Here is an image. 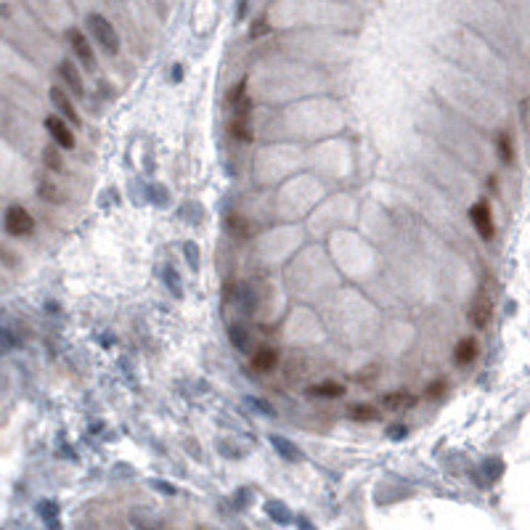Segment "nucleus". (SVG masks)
I'll return each instance as SVG.
<instances>
[{"label":"nucleus","mask_w":530,"mask_h":530,"mask_svg":"<svg viewBox=\"0 0 530 530\" xmlns=\"http://www.w3.org/2000/svg\"><path fill=\"white\" fill-rule=\"evenodd\" d=\"M88 29L93 32L96 43L104 48L109 56H117L119 53V35L117 29L112 26V22L101 16V13H88Z\"/></svg>","instance_id":"nucleus-1"},{"label":"nucleus","mask_w":530,"mask_h":530,"mask_svg":"<svg viewBox=\"0 0 530 530\" xmlns=\"http://www.w3.org/2000/svg\"><path fill=\"white\" fill-rule=\"evenodd\" d=\"M6 234L8 236H16V238H22V236H29L32 231H35V218L29 215V212L22 207V204H13V207H8V212H6Z\"/></svg>","instance_id":"nucleus-2"},{"label":"nucleus","mask_w":530,"mask_h":530,"mask_svg":"<svg viewBox=\"0 0 530 530\" xmlns=\"http://www.w3.org/2000/svg\"><path fill=\"white\" fill-rule=\"evenodd\" d=\"M66 40H69V48L75 51V56L85 64V69L93 72L96 69V53H93L91 43L85 38V32L77 29V26H72V29H66Z\"/></svg>","instance_id":"nucleus-3"},{"label":"nucleus","mask_w":530,"mask_h":530,"mask_svg":"<svg viewBox=\"0 0 530 530\" xmlns=\"http://www.w3.org/2000/svg\"><path fill=\"white\" fill-rule=\"evenodd\" d=\"M469 218H472V225H475V231L480 234V238L490 241L493 234H496V228H493V218H490L488 202H477L475 207L469 210Z\"/></svg>","instance_id":"nucleus-4"},{"label":"nucleus","mask_w":530,"mask_h":530,"mask_svg":"<svg viewBox=\"0 0 530 530\" xmlns=\"http://www.w3.org/2000/svg\"><path fill=\"white\" fill-rule=\"evenodd\" d=\"M45 130L51 132V138L61 146V149H66V151H69V149H75V132L66 128L61 117H56V114L45 117Z\"/></svg>","instance_id":"nucleus-5"},{"label":"nucleus","mask_w":530,"mask_h":530,"mask_svg":"<svg viewBox=\"0 0 530 530\" xmlns=\"http://www.w3.org/2000/svg\"><path fill=\"white\" fill-rule=\"evenodd\" d=\"M51 104L56 106V109H59V112H61V114H64V117L69 119L75 128H77V125H80V114H77V109H75V104L69 101V96L64 93V88L53 85V88H51Z\"/></svg>","instance_id":"nucleus-6"},{"label":"nucleus","mask_w":530,"mask_h":530,"mask_svg":"<svg viewBox=\"0 0 530 530\" xmlns=\"http://www.w3.org/2000/svg\"><path fill=\"white\" fill-rule=\"evenodd\" d=\"M59 77L64 80V88L66 91H72L75 96H82L85 93V88H82V75H80V69L72 61H61L59 64Z\"/></svg>","instance_id":"nucleus-7"},{"label":"nucleus","mask_w":530,"mask_h":530,"mask_svg":"<svg viewBox=\"0 0 530 530\" xmlns=\"http://www.w3.org/2000/svg\"><path fill=\"white\" fill-rule=\"evenodd\" d=\"M382 403L387 411H403V409H414L416 406V395H411L406 390H395V393H387L382 395Z\"/></svg>","instance_id":"nucleus-8"},{"label":"nucleus","mask_w":530,"mask_h":530,"mask_svg":"<svg viewBox=\"0 0 530 530\" xmlns=\"http://www.w3.org/2000/svg\"><path fill=\"white\" fill-rule=\"evenodd\" d=\"M469 316H472L475 326H480V329H483V326H488V321H490V297L485 294V292H480V294L475 297Z\"/></svg>","instance_id":"nucleus-9"},{"label":"nucleus","mask_w":530,"mask_h":530,"mask_svg":"<svg viewBox=\"0 0 530 530\" xmlns=\"http://www.w3.org/2000/svg\"><path fill=\"white\" fill-rule=\"evenodd\" d=\"M276 363H278V353L271 350V347H263V350H257V353L252 356V369L255 371H271Z\"/></svg>","instance_id":"nucleus-10"},{"label":"nucleus","mask_w":530,"mask_h":530,"mask_svg":"<svg viewBox=\"0 0 530 530\" xmlns=\"http://www.w3.org/2000/svg\"><path fill=\"white\" fill-rule=\"evenodd\" d=\"M477 358V342L469 337V340H462V342L456 344V350H453V361L456 363H472Z\"/></svg>","instance_id":"nucleus-11"},{"label":"nucleus","mask_w":530,"mask_h":530,"mask_svg":"<svg viewBox=\"0 0 530 530\" xmlns=\"http://www.w3.org/2000/svg\"><path fill=\"white\" fill-rule=\"evenodd\" d=\"M271 443H273V448H278V453H281L287 462H300V448H297L294 443H289L287 437L273 435L271 437Z\"/></svg>","instance_id":"nucleus-12"},{"label":"nucleus","mask_w":530,"mask_h":530,"mask_svg":"<svg viewBox=\"0 0 530 530\" xmlns=\"http://www.w3.org/2000/svg\"><path fill=\"white\" fill-rule=\"evenodd\" d=\"M38 197L48 204H61L64 202V194L59 191V186H53L51 181H40L38 183Z\"/></svg>","instance_id":"nucleus-13"},{"label":"nucleus","mask_w":530,"mask_h":530,"mask_svg":"<svg viewBox=\"0 0 530 530\" xmlns=\"http://www.w3.org/2000/svg\"><path fill=\"white\" fill-rule=\"evenodd\" d=\"M313 397H342L344 395V387L337 382H324V384H316V387H310L308 390Z\"/></svg>","instance_id":"nucleus-14"},{"label":"nucleus","mask_w":530,"mask_h":530,"mask_svg":"<svg viewBox=\"0 0 530 530\" xmlns=\"http://www.w3.org/2000/svg\"><path fill=\"white\" fill-rule=\"evenodd\" d=\"M250 114H236V117L231 119V132L236 135L238 141H250Z\"/></svg>","instance_id":"nucleus-15"},{"label":"nucleus","mask_w":530,"mask_h":530,"mask_svg":"<svg viewBox=\"0 0 530 530\" xmlns=\"http://www.w3.org/2000/svg\"><path fill=\"white\" fill-rule=\"evenodd\" d=\"M379 416V411L371 409V406H350V419H356V422H374Z\"/></svg>","instance_id":"nucleus-16"},{"label":"nucleus","mask_w":530,"mask_h":530,"mask_svg":"<svg viewBox=\"0 0 530 530\" xmlns=\"http://www.w3.org/2000/svg\"><path fill=\"white\" fill-rule=\"evenodd\" d=\"M268 515L273 517L276 522H281V525H287V522H292L289 509H287V506H284L281 501H271V503H268Z\"/></svg>","instance_id":"nucleus-17"},{"label":"nucleus","mask_w":530,"mask_h":530,"mask_svg":"<svg viewBox=\"0 0 530 530\" xmlns=\"http://www.w3.org/2000/svg\"><path fill=\"white\" fill-rule=\"evenodd\" d=\"M499 154H501V162H506V165L515 159V149H512L509 132H501V135H499Z\"/></svg>","instance_id":"nucleus-18"},{"label":"nucleus","mask_w":530,"mask_h":530,"mask_svg":"<svg viewBox=\"0 0 530 530\" xmlns=\"http://www.w3.org/2000/svg\"><path fill=\"white\" fill-rule=\"evenodd\" d=\"M43 162H45V165H48L51 170H56V172L64 167V165H61V157H59V151H56L53 146H48V149L43 151Z\"/></svg>","instance_id":"nucleus-19"},{"label":"nucleus","mask_w":530,"mask_h":530,"mask_svg":"<svg viewBox=\"0 0 530 530\" xmlns=\"http://www.w3.org/2000/svg\"><path fill=\"white\" fill-rule=\"evenodd\" d=\"M38 512H40L43 517H45V520L51 522V528L56 530V515H59V506H56L53 501H43V503L38 506Z\"/></svg>","instance_id":"nucleus-20"},{"label":"nucleus","mask_w":530,"mask_h":530,"mask_svg":"<svg viewBox=\"0 0 530 530\" xmlns=\"http://www.w3.org/2000/svg\"><path fill=\"white\" fill-rule=\"evenodd\" d=\"M228 337H231V342L236 344L238 350H244V347H247V331L241 329L238 324H234V326L228 329Z\"/></svg>","instance_id":"nucleus-21"},{"label":"nucleus","mask_w":530,"mask_h":530,"mask_svg":"<svg viewBox=\"0 0 530 530\" xmlns=\"http://www.w3.org/2000/svg\"><path fill=\"white\" fill-rule=\"evenodd\" d=\"M228 228H231L234 234H238V236H247V234H250V225L244 223L241 215H231V218H228Z\"/></svg>","instance_id":"nucleus-22"},{"label":"nucleus","mask_w":530,"mask_h":530,"mask_svg":"<svg viewBox=\"0 0 530 530\" xmlns=\"http://www.w3.org/2000/svg\"><path fill=\"white\" fill-rule=\"evenodd\" d=\"M265 32H268V24H265V19H257V22L252 24V29H250L252 38H263Z\"/></svg>","instance_id":"nucleus-23"},{"label":"nucleus","mask_w":530,"mask_h":530,"mask_svg":"<svg viewBox=\"0 0 530 530\" xmlns=\"http://www.w3.org/2000/svg\"><path fill=\"white\" fill-rule=\"evenodd\" d=\"M297 525H300V530H313V525H310L305 517H300V520H297Z\"/></svg>","instance_id":"nucleus-24"},{"label":"nucleus","mask_w":530,"mask_h":530,"mask_svg":"<svg viewBox=\"0 0 530 530\" xmlns=\"http://www.w3.org/2000/svg\"><path fill=\"white\" fill-rule=\"evenodd\" d=\"M400 435H406V427L395 424V427H393V437H400Z\"/></svg>","instance_id":"nucleus-25"},{"label":"nucleus","mask_w":530,"mask_h":530,"mask_svg":"<svg viewBox=\"0 0 530 530\" xmlns=\"http://www.w3.org/2000/svg\"><path fill=\"white\" fill-rule=\"evenodd\" d=\"M440 390H443V382H435V384H432V390H430V395H437Z\"/></svg>","instance_id":"nucleus-26"},{"label":"nucleus","mask_w":530,"mask_h":530,"mask_svg":"<svg viewBox=\"0 0 530 530\" xmlns=\"http://www.w3.org/2000/svg\"><path fill=\"white\" fill-rule=\"evenodd\" d=\"M244 11H247V0H238V16H244Z\"/></svg>","instance_id":"nucleus-27"}]
</instances>
